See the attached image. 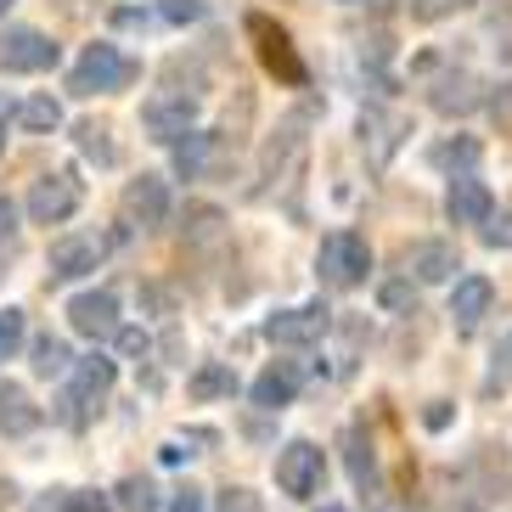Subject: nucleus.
Instances as JSON below:
<instances>
[{
  "label": "nucleus",
  "mask_w": 512,
  "mask_h": 512,
  "mask_svg": "<svg viewBox=\"0 0 512 512\" xmlns=\"http://www.w3.org/2000/svg\"><path fill=\"white\" fill-rule=\"evenodd\" d=\"M136 74H141V62H130L113 40H96V46H85V57L74 62L68 91H74V96H107V91L136 85Z\"/></svg>",
  "instance_id": "1"
},
{
  "label": "nucleus",
  "mask_w": 512,
  "mask_h": 512,
  "mask_svg": "<svg viewBox=\"0 0 512 512\" xmlns=\"http://www.w3.org/2000/svg\"><path fill=\"white\" fill-rule=\"evenodd\" d=\"M316 271H321V282H327V287L349 293V287H361L366 271H372V248H366L361 231H332V237H321Z\"/></svg>",
  "instance_id": "2"
},
{
  "label": "nucleus",
  "mask_w": 512,
  "mask_h": 512,
  "mask_svg": "<svg viewBox=\"0 0 512 512\" xmlns=\"http://www.w3.org/2000/svg\"><path fill=\"white\" fill-rule=\"evenodd\" d=\"M79 203H85V186H79L74 169H51V175H40L29 192V214L40 220V226H62V220H74Z\"/></svg>",
  "instance_id": "3"
},
{
  "label": "nucleus",
  "mask_w": 512,
  "mask_h": 512,
  "mask_svg": "<svg viewBox=\"0 0 512 512\" xmlns=\"http://www.w3.org/2000/svg\"><path fill=\"white\" fill-rule=\"evenodd\" d=\"M62 46L40 29H6L0 34V74H46L57 68Z\"/></svg>",
  "instance_id": "4"
},
{
  "label": "nucleus",
  "mask_w": 512,
  "mask_h": 512,
  "mask_svg": "<svg viewBox=\"0 0 512 512\" xmlns=\"http://www.w3.org/2000/svg\"><path fill=\"white\" fill-rule=\"evenodd\" d=\"M248 34H254V46H259V62H265V68H271L282 85H304V79H310L282 23H271L265 12H248Z\"/></svg>",
  "instance_id": "5"
},
{
  "label": "nucleus",
  "mask_w": 512,
  "mask_h": 512,
  "mask_svg": "<svg viewBox=\"0 0 512 512\" xmlns=\"http://www.w3.org/2000/svg\"><path fill=\"white\" fill-rule=\"evenodd\" d=\"M192 119H197V102L186 91H164V96H152L147 107H141V124H147V136L152 141H186L192 136Z\"/></svg>",
  "instance_id": "6"
},
{
  "label": "nucleus",
  "mask_w": 512,
  "mask_h": 512,
  "mask_svg": "<svg viewBox=\"0 0 512 512\" xmlns=\"http://www.w3.org/2000/svg\"><path fill=\"white\" fill-rule=\"evenodd\" d=\"M107 259V237H91V231H79V237H57L46 254V271L57 282H79V276H91L96 265Z\"/></svg>",
  "instance_id": "7"
},
{
  "label": "nucleus",
  "mask_w": 512,
  "mask_h": 512,
  "mask_svg": "<svg viewBox=\"0 0 512 512\" xmlns=\"http://www.w3.org/2000/svg\"><path fill=\"white\" fill-rule=\"evenodd\" d=\"M321 445H310V439H293L282 456H276V484H282V496H316L321 490Z\"/></svg>",
  "instance_id": "8"
},
{
  "label": "nucleus",
  "mask_w": 512,
  "mask_h": 512,
  "mask_svg": "<svg viewBox=\"0 0 512 512\" xmlns=\"http://www.w3.org/2000/svg\"><path fill=\"white\" fill-rule=\"evenodd\" d=\"M327 332H332V310H327V304H299V310H276V316L265 321V338H271V344H287V349L316 344V338H327Z\"/></svg>",
  "instance_id": "9"
},
{
  "label": "nucleus",
  "mask_w": 512,
  "mask_h": 512,
  "mask_svg": "<svg viewBox=\"0 0 512 512\" xmlns=\"http://www.w3.org/2000/svg\"><path fill=\"white\" fill-rule=\"evenodd\" d=\"M445 214H451L456 226H490V220H496V197H490V186H484V181L456 175L451 192H445Z\"/></svg>",
  "instance_id": "10"
},
{
  "label": "nucleus",
  "mask_w": 512,
  "mask_h": 512,
  "mask_svg": "<svg viewBox=\"0 0 512 512\" xmlns=\"http://www.w3.org/2000/svg\"><path fill=\"white\" fill-rule=\"evenodd\" d=\"M68 321H74V332H85V338H119V299H113L107 287L79 293V299L68 304Z\"/></svg>",
  "instance_id": "11"
},
{
  "label": "nucleus",
  "mask_w": 512,
  "mask_h": 512,
  "mask_svg": "<svg viewBox=\"0 0 512 512\" xmlns=\"http://www.w3.org/2000/svg\"><path fill=\"white\" fill-rule=\"evenodd\" d=\"M119 383V366L107 361V355H85L74 361V383H68V406H102L107 394Z\"/></svg>",
  "instance_id": "12"
},
{
  "label": "nucleus",
  "mask_w": 512,
  "mask_h": 512,
  "mask_svg": "<svg viewBox=\"0 0 512 512\" xmlns=\"http://www.w3.org/2000/svg\"><path fill=\"white\" fill-rule=\"evenodd\" d=\"M124 220L130 226H164L169 220V186L158 175H141V181L124 186Z\"/></svg>",
  "instance_id": "13"
},
{
  "label": "nucleus",
  "mask_w": 512,
  "mask_h": 512,
  "mask_svg": "<svg viewBox=\"0 0 512 512\" xmlns=\"http://www.w3.org/2000/svg\"><path fill=\"white\" fill-rule=\"evenodd\" d=\"M462 271V259H456V242H417L406 254V276L411 282H451Z\"/></svg>",
  "instance_id": "14"
},
{
  "label": "nucleus",
  "mask_w": 512,
  "mask_h": 512,
  "mask_svg": "<svg viewBox=\"0 0 512 512\" xmlns=\"http://www.w3.org/2000/svg\"><path fill=\"white\" fill-rule=\"evenodd\" d=\"M299 383H304V372H299L293 361L265 366V372L254 377V406H259V411H282V406H293V394H299Z\"/></svg>",
  "instance_id": "15"
},
{
  "label": "nucleus",
  "mask_w": 512,
  "mask_h": 512,
  "mask_svg": "<svg viewBox=\"0 0 512 512\" xmlns=\"http://www.w3.org/2000/svg\"><path fill=\"white\" fill-rule=\"evenodd\" d=\"M490 299H496V287L484 282V276H462V282L451 287V316L462 321V327H479V321L490 316Z\"/></svg>",
  "instance_id": "16"
},
{
  "label": "nucleus",
  "mask_w": 512,
  "mask_h": 512,
  "mask_svg": "<svg viewBox=\"0 0 512 512\" xmlns=\"http://www.w3.org/2000/svg\"><path fill=\"white\" fill-rule=\"evenodd\" d=\"M40 428V406L17 383H0V434L17 439V434H34Z\"/></svg>",
  "instance_id": "17"
},
{
  "label": "nucleus",
  "mask_w": 512,
  "mask_h": 512,
  "mask_svg": "<svg viewBox=\"0 0 512 512\" xmlns=\"http://www.w3.org/2000/svg\"><path fill=\"white\" fill-rule=\"evenodd\" d=\"M214 152H220V136H209V130H192L186 141H175V169H181L186 181H197V175L214 164Z\"/></svg>",
  "instance_id": "18"
},
{
  "label": "nucleus",
  "mask_w": 512,
  "mask_h": 512,
  "mask_svg": "<svg viewBox=\"0 0 512 512\" xmlns=\"http://www.w3.org/2000/svg\"><path fill=\"white\" fill-rule=\"evenodd\" d=\"M434 107L439 113H473V107H479V85L467 74H445L434 85Z\"/></svg>",
  "instance_id": "19"
},
{
  "label": "nucleus",
  "mask_w": 512,
  "mask_h": 512,
  "mask_svg": "<svg viewBox=\"0 0 512 512\" xmlns=\"http://www.w3.org/2000/svg\"><path fill=\"white\" fill-rule=\"evenodd\" d=\"M400 130H406V124L389 119V113H361V141H372V158H377V164H383V158L400 147Z\"/></svg>",
  "instance_id": "20"
},
{
  "label": "nucleus",
  "mask_w": 512,
  "mask_h": 512,
  "mask_svg": "<svg viewBox=\"0 0 512 512\" xmlns=\"http://www.w3.org/2000/svg\"><path fill=\"white\" fill-rule=\"evenodd\" d=\"M17 124L34 130V136H51V130L62 124V107L51 102V96H29V102H17Z\"/></svg>",
  "instance_id": "21"
},
{
  "label": "nucleus",
  "mask_w": 512,
  "mask_h": 512,
  "mask_svg": "<svg viewBox=\"0 0 512 512\" xmlns=\"http://www.w3.org/2000/svg\"><path fill=\"white\" fill-rule=\"evenodd\" d=\"M34 372H40V377H62V372H74V355H68V344L46 332V338L34 344Z\"/></svg>",
  "instance_id": "22"
},
{
  "label": "nucleus",
  "mask_w": 512,
  "mask_h": 512,
  "mask_svg": "<svg viewBox=\"0 0 512 512\" xmlns=\"http://www.w3.org/2000/svg\"><path fill=\"white\" fill-rule=\"evenodd\" d=\"M349 473H355V484H361L366 496H377L383 484H377V462H372V445H366L361 434H349Z\"/></svg>",
  "instance_id": "23"
},
{
  "label": "nucleus",
  "mask_w": 512,
  "mask_h": 512,
  "mask_svg": "<svg viewBox=\"0 0 512 512\" xmlns=\"http://www.w3.org/2000/svg\"><path fill=\"white\" fill-rule=\"evenodd\" d=\"M434 164H439V169H473V164H479V141H473V136L439 141V147H434Z\"/></svg>",
  "instance_id": "24"
},
{
  "label": "nucleus",
  "mask_w": 512,
  "mask_h": 512,
  "mask_svg": "<svg viewBox=\"0 0 512 512\" xmlns=\"http://www.w3.org/2000/svg\"><path fill=\"white\" fill-rule=\"evenodd\" d=\"M231 389H237L231 366H203V372L192 377V400H214V394H231Z\"/></svg>",
  "instance_id": "25"
},
{
  "label": "nucleus",
  "mask_w": 512,
  "mask_h": 512,
  "mask_svg": "<svg viewBox=\"0 0 512 512\" xmlns=\"http://www.w3.org/2000/svg\"><path fill=\"white\" fill-rule=\"evenodd\" d=\"M119 512H158V490L147 479H124L119 484Z\"/></svg>",
  "instance_id": "26"
},
{
  "label": "nucleus",
  "mask_w": 512,
  "mask_h": 512,
  "mask_svg": "<svg viewBox=\"0 0 512 512\" xmlns=\"http://www.w3.org/2000/svg\"><path fill=\"white\" fill-rule=\"evenodd\" d=\"M79 147H85V158H96V164H113V158H119L102 124H79Z\"/></svg>",
  "instance_id": "27"
},
{
  "label": "nucleus",
  "mask_w": 512,
  "mask_h": 512,
  "mask_svg": "<svg viewBox=\"0 0 512 512\" xmlns=\"http://www.w3.org/2000/svg\"><path fill=\"white\" fill-rule=\"evenodd\" d=\"M23 349V310H0V361Z\"/></svg>",
  "instance_id": "28"
},
{
  "label": "nucleus",
  "mask_w": 512,
  "mask_h": 512,
  "mask_svg": "<svg viewBox=\"0 0 512 512\" xmlns=\"http://www.w3.org/2000/svg\"><path fill=\"white\" fill-rule=\"evenodd\" d=\"M158 17H164V23H197V17H203V0H164Z\"/></svg>",
  "instance_id": "29"
},
{
  "label": "nucleus",
  "mask_w": 512,
  "mask_h": 512,
  "mask_svg": "<svg viewBox=\"0 0 512 512\" xmlns=\"http://www.w3.org/2000/svg\"><path fill=\"white\" fill-rule=\"evenodd\" d=\"M186 220H192V237H214V231L226 226V214H220V209H203V203H197V209H186Z\"/></svg>",
  "instance_id": "30"
},
{
  "label": "nucleus",
  "mask_w": 512,
  "mask_h": 512,
  "mask_svg": "<svg viewBox=\"0 0 512 512\" xmlns=\"http://www.w3.org/2000/svg\"><path fill=\"white\" fill-rule=\"evenodd\" d=\"M411 304H417L411 276H406V282H383V310H411Z\"/></svg>",
  "instance_id": "31"
},
{
  "label": "nucleus",
  "mask_w": 512,
  "mask_h": 512,
  "mask_svg": "<svg viewBox=\"0 0 512 512\" xmlns=\"http://www.w3.org/2000/svg\"><path fill=\"white\" fill-rule=\"evenodd\" d=\"M496 383H501V389L512 383V332L496 344V366H490V389H496Z\"/></svg>",
  "instance_id": "32"
},
{
  "label": "nucleus",
  "mask_w": 512,
  "mask_h": 512,
  "mask_svg": "<svg viewBox=\"0 0 512 512\" xmlns=\"http://www.w3.org/2000/svg\"><path fill=\"white\" fill-rule=\"evenodd\" d=\"M119 349L130 355V361H147V349H152V338L141 327H119Z\"/></svg>",
  "instance_id": "33"
},
{
  "label": "nucleus",
  "mask_w": 512,
  "mask_h": 512,
  "mask_svg": "<svg viewBox=\"0 0 512 512\" xmlns=\"http://www.w3.org/2000/svg\"><path fill=\"white\" fill-rule=\"evenodd\" d=\"M484 242H490V248H512V214L490 220V226H484Z\"/></svg>",
  "instance_id": "34"
},
{
  "label": "nucleus",
  "mask_w": 512,
  "mask_h": 512,
  "mask_svg": "<svg viewBox=\"0 0 512 512\" xmlns=\"http://www.w3.org/2000/svg\"><path fill=\"white\" fill-rule=\"evenodd\" d=\"M169 512H209V501H203V490H181L169 501Z\"/></svg>",
  "instance_id": "35"
},
{
  "label": "nucleus",
  "mask_w": 512,
  "mask_h": 512,
  "mask_svg": "<svg viewBox=\"0 0 512 512\" xmlns=\"http://www.w3.org/2000/svg\"><path fill=\"white\" fill-rule=\"evenodd\" d=\"M62 512H113V507H107V496H68Z\"/></svg>",
  "instance_id": "36"
},
{
  "label": "nucleus",
  "mask_w": 512,
  "mask_h": 512,
  "mask_svg": "<svg viewBox=\"0 0 512 512\" xmlns=\"http://www.w3.org/2000/svg\"><path fill=\"white\" fill-rule=\"evenodd\" d=\"M422 422H428V428H445V422H451V406H445V400H434V406L422 411Z\"/></svg>",
  "instance_id": "37"
},
{
  "label": "nucleus",
  "mask_w": 512,
  "mask_h": 512,
  "mask_svg": "<svg viewBox=\"0 0 512 512\" xmlns=\"http://www.w3.org/2000/svg\"><path fill=\"white\" fill-rule=\"evenodd\" d=\"M12 226H17V209H12V197L0 192V237H12Z\"/></svg>",
  "instance_id": "38"
},
{
  "label": "nucleus",
  "mask_w": 512,
  "mask_h": 512,
  "mask_svg": "<svg viewBox=\"0 0 512 512\" xmlns=\"http://www.w3.org/2000/svg\"><path fill=\"white\" fill-rule=\"evenodd\" d=\"M344 6H389V0H344Z\"/></svg>",
  "instance_id": "39"
},
{
  "label": "nucleus",
  "mask_w": 512,
  "mask_h": 512,
  "mask_svg": "<svg viewBox=\"0 0 512 512\" xmlns=\"http://www.w3.org/2000/svg\"><path fill=\"white\" fill-rule=\"evenodd\" d=\"M0 152H6V119H0Z\"/></svg>",
  "instance_id": "40"
},
{
  "label": "nucleus",
  "mask_w": 512,
  "mask_h": 512,
  "mask_svg": "<svg viewBox=\"0 0 512 512\" xmlns=\"http://www.w3.org/2000/svg\"><path fill=\"white\" fill-rule=\"evenodd\" d=\"M321 512H344V507H321Z\"/></svg>",
  "instance_id": "41"
}]
</instances>
